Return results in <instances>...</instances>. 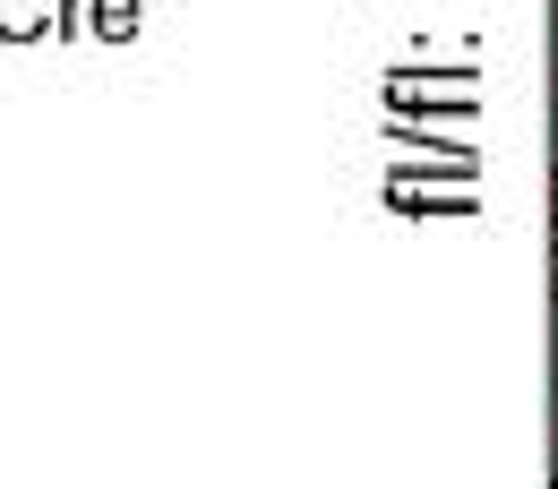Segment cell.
<instances>
[{
	"mask_svg": "<svg viewBox=\"0 0 558 489\" xmlns=\"http://www.w3.org/2000/svg\"><path fill=\"white\" fill-rule=\"evenodd\" d=\"M550 223H558V172H550Z\"/></svg>",
	"mask_w": 558,
	"mask_h": 489,
	"instance_id": "6da1fadb",
	"label": "cell"
},
{
	"mask_svg": "<svg viewBox=\"0 0 558 489\" xmlns=\"http://www.w3.org/2000/svg\"><path fill=\"white\" fill-rule=\"evenodd\" d=\"M550 301H558V258H550Z\"/></svg>",
	"mask_w": 558,
	"mask_h": 489,
	"instance_id": "7a4b0ae2",
	"label": "cell"
}]
</instances>
